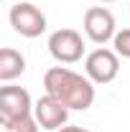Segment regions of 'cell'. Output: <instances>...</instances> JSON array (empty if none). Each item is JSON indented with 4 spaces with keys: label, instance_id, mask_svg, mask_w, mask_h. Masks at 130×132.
<instances>
[{
    "label": "cell",
    "instance_id": "6da1fadb",
    "mask_svg": "<svg viewBox=\"0 0 130 132\" xmlns=\"http://www.w3.org/2000/svg\"><path fill=\"white\" fill-rule=\"evenodd\" d=\"M44 89L49 97L61 102L66 109L84 112L95 104V81L66 66H51L44 74Z\"/></svg>",
    "mask_w": 130,
    "mask_h": 132
},
{
    "label": "cell",
    "instance_id": "7a4b0ae2",
    "mask_svg": "<svg viewBox=\"0 0 130 132\" xmlns=\"http://www.w3.org/2000/svg\"><path fill=\"white\" fill-rule=\"evenodd\" d=\"M8 20H10L13 31L18 36H23V38H38L41 33H46V28H49L44 10L38 5H33V3H23V0L10 8Z\"/></svg>",
    "mask_w": 130,
    "mask_h": 132
},
{
    "label": "cell",
    "instance_id": "3957f363",
    "mask_svg": "<svg viewBox=\"0 0 130 132\" xmlns=\"http://www.w3.org/2000/svg\"><path fill=\"white\" fill-rule=\"evenodd\" d=\"M84 38L79 31L74 28H59L49 36V53L59 61V64H77L84 56Z\"/></svg>",
    "mask_w": 130,
    "mask_h": 132
},
{
    "label": "cell",
    "instance_id": "277c9868",
    "mask_svg": "<svg viewBox=\"0 0 130 132\" xmlns=\"http://www.w3.org/2000/svg\"><path fill=\"white\" fill-rule=\"evenodd\" d=\"M84 74L95 84L115 81L117 74H120V56H117L112 48H105V46L89 51V53L84 56Z\"/></svg>",
    "mask_w": 130,
    "mask_h": 132
},
{
    "label": "cell",
    "instance_id": "5b68a950",
    "mask_svg": "<svg viewBox=\"0 0 130 132\" xmlns=\"http://www.w3.org/2000/svg\"><path fill=\"white\" fill-rule=\"evenodd\" d=\"M82 28L87 33V38L97 46H105L110 43L117 33V26H115V15L105 8V5H92L84 10V20H82Z\"/></svg>",
    "mask_w": 130,
    "mask_h": 132
},
{
    "label": "cell",
    "instance_id": "8992f818",
    "mask_svg": "<svg viewBox=\"0 0 130 132\" xmlns=\"http://www.w3.org/2000/svg\"><path fill=\"white\" fill-rule=\"evenodd\" d=\"M33 114V99L23 86H3L0 89V125H8L13 119Z\"/></svg>",
    "mask_w": 130,
    "mask_h": 132
},
{
    "label": "cell",
    "instance_id": "52a82bcc",
    "mask_svg": "<svg viewBox=\"0 0 130 132\" xmlns=\"http://www.w3.org/2000/svg\"><path fill=\"white\" fill-rule=\"evenodd\" d=\"M33 117H36V122L41 125V130H61L66 125V119H69V109H66L61 102H56L54 97L49 94H44L41 99H36L33 102Z\"/></svg>",
    "mask_w": 130,
    "mask_h": 132
},
{
    "label": "cell",
    "instance_id": "ba28073f",
    "mask_svg": "<svg viewBox=\"0 0 130 132\" xmlns=\"http://www.w3.org/2000/svg\"><path fill=\"white\" fill-rule=\"evenodd\" d=\"M23 71H26V59H23L20 51L10 48V46L0 48V81L8 84L13 79H18Z\"/></svg>",
    "mask_w": 130,
    "mask_h": 132
},
{
    "label": "cell",
    "instance_id": "9c48e42d",
    "mask_svg": "<svg viewBox=\"0 0 130 132\" xmlns=\"http://www.w3.org/2000/svg\"><path fill=\"white\" fill-rule=\"evenodd\" d=\"M38 127H41V125L36 122L33 114H26V117H20V119H13V122L3 125L5 132H38Z\"/></svg>",
    "mask_w": 130,
    "mask_h": 132
},
{
    "label": "cell",
    "instance_id": "30bf717a",
    "mask_svg": "<svg viewBox=\"0 0 130 132\" xmlns=\"http://www.w3.org/2000/svg\"><path fill=\"white\" fill-rule=\"evenodd\" d=\"M112 51L120 56V59H130V28H122V31L115 33Z\"/></svg>",
    "mask_w": 130,
    "mask_h": 132
},
{
    "label": "cell",
    "instance_id": "8fae6325",
    "mask_svg": "<svg viewBox=\"0 0 130 132\" xmlns=\"http://www.w3.org/2000/svg\"><path fill=\"white\" fill-rule=\"evenodd\" d=\"M56 132H92V130H87V127H79V125H64L61 130H56Z\"/></svg>",
    "mask_w": 130,
    "mask_h": 132
},
{
    "label": "cell",
    "instance_id": "7c38bea8",
    "mask_svg": "<svg viewBox=\"0 0 130 132\" xmlns=\"http://www.w3.org/2000/svg\"><path fill=\"white\" fill-rule=\"evenodd\" d=\"M99 3H112V0H99Z\"/></svg>",
    "mask_w": 130,
    "mask_h": 132
}]
</instances>
